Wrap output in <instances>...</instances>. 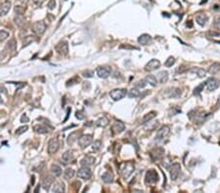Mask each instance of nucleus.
<instances>
[{
  "instance_id": "39448f33",
  "label": "nucleus",
  "mask_w": 220,
  "mask_h": 193,
  "mask_svg": "<svg viewBox=\"0 0 220 193\" xmlns=\"http://www.w3.org/2000/svg\"><path fill=\"white\" fill-rule=\"evenodd\" d=\"M158 180H159V176L155 170H150L147 172V174H146V184H155Z\"/></svg>"
},
{
  "instance_id": "58836bf2",
  "label": "nucleus",
  "mask_w": 220,
  "mask_h": 193,
  "mask_svg": "<svg viewBox=\"0 0 220 193\" xmlns=\"http://www.w3.org/2000/svg\"><path fill=\"white\" fill-rule=\"evenodd\" d=\"M29 129V127L28 126H22V127H20V128H18L17 130H16V132H15V135H17V136H20V135H22L23 133H25L26 130H28Z\"/></svg>"
},
{
  "instance_id": "2f4dec72",
  "label": "nucleus",
  "mask_w": 220,
  "mask_h": 193,
  "mask_svg": "<svg viewBox=\"0 0 220 193\" xmlns=\"http://www.w3.org/2000/svg\"><path fill=\"white\" fill-rule=\"evenodd\" d=\"M146 82H148L149 84H151L152 86L155 87V86H157V84H158V79L155 75H148L146 77Z\"/></svg>"
},
{
  "instance_id": "3c124183",
  "label": "nucleus",
  "mask_w": 220,
  "mask_h": 193,
  "mask_svg": "<svg viewBox=\"0 0 220 193\" xmlns=\"http://www.w3.org/2000/svg\"><path fill=\"white\" fill-rule=\"evenodd\" d=\"M120 48H121V49H137L136 47L129 46V45H121Z\"/></svg>"
},
{
  "instance_id": "f257e3e1",
  "label": "nucleus",
  "mask_w": 220,
  "mask_h": 193,
  "mask_svg": "<svg viewBox=\"0 0 220 193\" xmlns=\"http://www.w3.org/2000/svg\"><path fill=\"white\" fill-rule=\"evenodd\" d=\"M127 95V91L125 89H115L110 92V96L114 100H120Z\"/></svg>"
},
{
  "instance_id": "13d9d810",
  "label": "nucleus",
  "mask_w": 220,
  "mask_h": 193,
  "mask_svg": "<svg viewBox=\"0 0 220 193\" xmlns=\"http://www.w3.org/2000/svg\"><path fill=\"white\" fill-rule=\"evenodd\" d=\"M218 104L220 105V96H219V98H218Z\"/></svg>"
},
{
  "instance_id": "f03ea898",
  "label": "nucleus",
  "mask_w": 220,
  "mask_h": 193,
  "mask_svg": "<svg viewBox=\"0 0 220 193\" xmlns=\"http://www.w3.org/2000/svg\"><path fill=\"white\" fill-rule=\"evenodd\" d=\"M46 29V25L43 21H37L33 25V31L36 35H41Z\"/></svg>"
},
{
  "instance_id": "b1692460",
  "label": "nucleus",
  "mask_w": 220,
  "mask_h": 193,
  "mask_svg": "<svg viewBox=\"0 0 220 193\" xmlns=\"http://www.w3.org/2000/svg\"><path fill=\"white\" fill-rule=\"evenodd\" d=\"M51 172H52L53 176H60L62 175V169L60 166L57 164H53L51 166Z\"/></svg>"
},
{
  "instance_id": "cd10ccee",
  "label": "nucleus",
  "mask_w": 220,
  "mask_h": 193,
  "mask_svg": "<svg viewBox=\"0 0 220 193\" xmlns=\"http://www.w3.org/2000/svg\"><path fill=\"white\" fill-rule=\"evenodd\" d=\"M155 116H157V112H155V111L149 112V113L145 114V116L142 118V123H147L149 121H151L152 119H154Z\"/></svg>"
},
{
  "instance_id": "a211bd4d",
  "label": "nucleus",
  "mask_w": 220,
  "mask_h": 193,
  "mask_svg": "<svg viewBox=\"0 0 220 193\" xmlns=\"http://www.w3.org/2000/svg\"><path fill=\"white\" fill-rule=\"evenodd\" d=\"M73 160V151L71 150H68L65 153H63L62 155V163L64 164H68Z\"/></svg>"
},
{
  "instance_id": "603ef678",
  "label": "nucleus",
  "mask_w": 220,
  "mask_h": 193,
  "mask_svg": "<svg viewBox=\"0 0 220 193\" xmlns=\"http://www.w3.org/2000/svg\"><path fill=\"white\" fill-rule=\"evenodd\" d=\"M209 34L215 37H220V32H217V31H209Z\"/></svg>"
},
{
  "instance_id": "de8ad7c7",
  "label": "nucleus",
  "mask_w": 220,
  "mask_h": 193,
  "mask_svg": "<svg viewBox=\"0 0 220 193\" xmlns=\"http://www.w3.org/2000/svg\"><path fill=\"white\" fill-rule=\"evenodd\" d=\"M82 74H83V76H84V77H88V78H89V77H92V76H93V72H92V71H89V70H87V71H84Z\"/></svg>"
},
{
  "instance_id": "f8f14e48",
  "label": "nucleus",
  "mask_w": 220,
  "mask_h": 193,
  "mask_svg": "<svg viewBox=\"0 0 220 193\" xmlns=\"http://www.w3.org/2000/svg\"><path fill=\"white\" fill-rule=\"evenodd\" d=\"M170 133V128L168 126H163L160 129H159V131L157 132V138L158 139H163L166 138Z\"/></svg>"
},
{
  "instance_id": "ea45409f",
  "label": "nucleus",
  "mask_w": 220,
  "mask_h": 193,
  "mask_svg": "<svg viewBox=\"0 0 220 193\" xmlns=\"http://www.w3.org/2000/svg\"><path fill=\"white\" fill-rule=\"evenodd\" d=\"M180 94H181V90H180V89H178V88H173V89H171L170 96H172V98H176V96H178Z\"/></svg>"
},
{
  "instance_id": "0eeeda50",
  "label": "nucleus",
  "mask_w": 220,
  "mask_h": 193,
  "mask_svg": "<svg viewBox=\"0 0 220 193\" xmlns=\"http://www.w3.org/2000/svg\"><path fill=\"white\" fill-rule=\"evenodd\" d=\"M181 172V166L179 163H175L170 167V179L171 180H176L178 179Z\"/></svg>"
},
{
  "instance_id": "412c9836",
  "label": "nucleus",
  "mask_w": 220,
  "mask_h": 193,
  "mask_svg": "<svg viewBox=\"0 0 220 193\" xmlns=\"http://www.w3.org/2000/svg\"><path fill=\"white\" fill-rule=\"evenodd\" d=\"M94 157H91V156H86L84 157L81 161H80V165L83 166V167H89L91 166L93 163H94Z\"/></svg>"
},
{
  "instance_id": "c03bdc74",
  "label": "nucleus",
  "mask_w": 220,
  "mask_h": 193,
  "mask_svg": "<svg viewBox=\"0 0 220 193\" xmlns=\"http://www.w3.org/2000/svg\"><path fill=\"white\" fill-rule=\"evenodd\" d=\"M55 7H56V1L55 0H50V1L48 2V8L50 10H53L55 9Z\"/></svg>"
},
{
  "instance_id": "2eb2a0df",
  "label": "nucleus",
  "mask_w": 220,
  "mask_h": 193,
  "mask_svg": "<svg viewBox=\"0 0 220 193\" xmlns=\"http://www.w3.org/2000/svg\"><path fill=\"white\" fill-rule=\"evenodd\" d=\"M206 87L209 91H214L219 87V82L214 78L208 79L207 81L206 82Z\"/></svg>"
},
{
  "instance_id": "423d86ee",
  "label": "nucleus",
  "mask_w": 220,
  "mask_h": 193,
  "mask_svg": "<svg viewBox=\"0 0 220 193\" xmlns=\"http://www.w3.org/2000/svg\"><path fill=\"white\" fill-rule=\"evenodd\" d=\"M92 141H93V138L91 135L81 136V137H79V138H78V144L81 148H86L88 146H90Z\"/></svg>"
},
{
  "instance_id": "393cba45",
  "label": "nucleus",
  "mask_w": 220,
  "mask_h": 193,
  "mask_svg": "<svg viewBox=\"0 0 220 193\" xmlns=\"http://www.w3.org/2000/svg\"><path fill=\"white\" fill-rule=\"evenodd\" d=\"M206 21H207V17H206V15H205V14H200L196 17V21L202 26L206 25Z\"/></svg>"
},
{
  "instance_id": "a19ab883",
  "label": "nucleus",
  "mask_w": 220,
  "mask_h": 193,
  "mask_svg": "<svg viewBox=\"0 0 220 193\" xmlns=\"http://www.w3.org/2000/svg\"><path fill=\"white\" fill-rule=\"evenodd\" d=\"M175 63V59L173 57H169L167 60H166L165 62V66H167V67H170V66H172L173 64Z\"/></svg>"
},
{
  "instance_id": "6e6d98bb",
  "label": "nucleus",
  "mask_w": 220,
  "mask_h": 193,
  "mask_svg": "<svg viewBox=\"0 0 220 193\" xmlns=\"http://www.w3.org/2000/svg\"><path fill=\"white\" fill-rule=\"evenodd\" d=\"M19 1H20V2H22L23 4H26V3H28V2L29 1V0H19Z\"/></svg>"
},
{
  "instance_id": "c85d7f7f",
  "label": "nucleus",
  "mask_w": 220,
  "mask_h": 193,
  "mask_svg": "<svg viewBox=\"0 0 220 193\" xmlns=\"http://www.w3.org/2000/svg\"><path fill=\"white\" fill-rule=\"evenodd\" d=\"M220 70V63L219 62H214L212 63L208 68V72L210 74H215Z\"/></svg>"
},
{
  "instance_id": "4d7b16f0",
  "label": "nucleus",
  "mask_w": 220,
  "mask_h": 193,
  "mask_svg": "<svg viewBox=\"0 0 220 193\" xmlns=\"http://www.w3.org/2000/svg\"><path fill=\"white\" fill-rule=\"evenodd\" d=\"M187 26H189V28H192L193 26V24H192V21H189V24L187 23Z\"/></svg>"
},
{
  "instance_id": "79ce46f5",
  "label": "nucleus",
  "mask_w": 220,
  "mask_h": 193,
  "mask_svg": "<svg viewBox=\"0 0 220 193\" xmlns=\"http://www.w3.org/2000/svg\"><path fill=\"white\" fill-rule=\"evenodd\" d=\"M203 87H205V84H201V85H198V87H196L195 88V90H194V95H198L200 94L202 91L203 90Z\"/></svg>"
},
{
  "instance_id": "473e14b6",
  "label": "nucleus",
  "mask_w": 220,
  "mask_h": 193,
  "mask_svg": "<svg viewBox=\"0 0 220 193\" xmlns=\"http://www.w3.org/2000/svg\"><path fill=\"white\" fill-rule=\"evenodd\" d=\"M192 72H195V73H197V75L200 78H202V77H205L206 76V70H203L202 68H198V67H196V68H193L192 70H191Z\"/></svg>"
},
{
  "instance_id": "864d4df0",
  "label": "nucleus",
  "mask_w": 220,
  "mask_h": 193,
  "mask_svg": "<svg viewBox=\"0 0 220 193\" xmlns=\"http://www.w3.org/2000/svg\"><path fill=\"white\" fill-rule=\"evenodd\" d=\"M213 10L217 11V12H220V5L215 4V5H214V6H213Z\"/></svg>"
},
{
  "instance_id": "5701e85b",
  "label": "nucleus",
  "mask_w": 220,
  "mask_h": 193,
  "mask_svg": "<svg viewBox=\"0 0 220 193\" xmlns=\"http://www.w3.org/2000/svg\"><path fill=\"white\" fill-rule=\"evenodd\" d=\"M108 124H109V119L107 117H105V116L99 118V119L96 121V125H97L98 127L105 128V127L108 126Z\"/></svg>"
},
{
  "instance_id": "9b49d317",
  "label": "nucleus",
  "mask_w": 220,
  "mask_h": 193,
  "mask_svg": "<svg viewBox=\"0 0 220 193\" xmlns=\"http://www.w3.org/2000/svg\"><path fill=\"white\" fill-rule=\"evenodd\" d=\"M96 72H97V75L100 77V78H108L110 76V74H111V68L110 67H98L97 69H96Z\"/></svg>"
},
{
  "instance_id": "c9c22d12",
  "label": "nucleus",
  "mask_w": 220,
  "mask_h": 193,
  "mask_svg": "<svg viewBox=\"0 0 220 193\" xmlns=\"http://www.w3.org/2000/svg\"><path fill=\"white\" fill-rule=\"evenodd\" d=\"M34 40H35V38H34L33 36H26V38L23 41V47H26V46L29 45L30 43L33 42Z\"/></svg>"
},
{
  "instance_id": "ddd939ff",
  "label": "nucleus",
  "mask_w": 220,
  "mask_h": 193,
  "mask_svg": "<svg viewBox=\"0 0 220 193\" xmlns=\"http://www.w3.org/2000/svg\"><path fill=\"white\" fill-rule=\"evenodd\" d=\"M124 129H125V125L124 123L121 121H116L112 127V130L115 134H120L121 132H123Z\"/></svg>"
},
{
  "instance_id": "20e7f679",
  "label": "nucleus",
  "mask_w": 220,
  "mask_h": 193,
  "mask_svg": "<svg viewBox=\"0 0 220 193\" xmlns=\"http://www.w3.org/2000/svg\"><path fill=\"white\" fill-rule=\"evenodd\" d=\"M121 174L123 176V178L124 179H127L128 176H129L132 173H133V171H134V166L132 163L130 162H128V163H124L122 166H121Z\"/></svg>"
},
{
  "instance_id": "aec40b11",
  "label": "nucleus",
  "mask_w": 220,
  "mask_h": 193,
  "mask_svg": "<svg viewBox=\"0 0 220 193\" xmlns=\"http://www.w3.org/2000/svg\"><path fill=\"white\" fill-rule=\"evenodd\" d=\"M79 136H80V132H78V131H76V132H73L72 134H69V137H68V141H67L68 143L69 144H73L74 142L77 141Z\"/></svg>"
},
{
  "instance_id": "5fc2aeb1",
  "label": "nucleus",
  "mask_w": 220,
  "mask_h": 193,
  "mask_svg": "<svg viewBox=\"0 0 220 193\" xmlns=\"http://www.w3.org/2000/svg\"><path fill=\"white\" fill-rule=\"evenodd\" d=\"M187 69H188L187 67H186V68H183V66H182L181 68H179V69H178V72L182 73V72H184V71H186V70H187Z\"/></svg>"
},
{
  "instance_id": "6e6552de",
  "label": "nucleus",
  "mask_w": 220,
  "mask_h": 193,
  "mask_svg": "<svg viewBox=\"0 0 220 193\" xmlns=\"http://www.w3.org/2000/svg\"><path fill=\"white\" fill-rule=\"evenodd\" d=\"M55 49H56V51H57V53L59 54V55L66 56V55H68V53H69V45H68V43L66 41H62L56 46Z\"/></svg>"
},
{
  "instance_id": "4be33fe9",
  "label": "nucleus",
  "mask_w": 220,
  "mask_h": 193,
  "mask_svg": "<svg viewBox=\"0 0 220 193\" xmlns=\"http://www.w3.org/2000/svg\"><path fill=\"white\" fill-rule=\"evenodd\" d=\"M52 192H55V193L65 192V184H64L63 182H56L52 189Z\"/></svg>"
},
{
  "instance_id": "7ed1b4c3",
  "label": "nucleus",
  "mask_w": 220,
  "mask_h": 193,
  "mask_svg": "<svg viewBox=\"0 0 220 193\" xmlns=\"http://www.w3.org/2000/svg\"><path fill=\"white\" fill-rule=\"evenodd\" d=\"M59 146H60V143H59V141L57 138H50L49 142H48V153L55 154L58 151Z\"/></svg>"
},
{
  "instance_id": "f704fd0d",
  "label": "nucleus",
  "mask_w": 220,
  "mask_h": 193,
  "mask_svg": "<svg viewBox=\"0 0 220 193\" xmlns=\"http://www.w3.org/2000/svg\"><path fill=\"white\" fill-rule=\"evenodd\" d=\"M15 13H16V15H22V16H24L25 13H26V8L24 6H20V5H17V6L15 7Z\"/></svg>"
},
{
  "instance_id": "8fccbe9b",
  "label": "nucleus",
  "mask_w": 220,
  "mask_h": 193,
  "mask_svg": "<svg viewBox=\"0 0 220 193\" xmlns=\"http://www.w3.org/2000/svg\"><path fill=\"white\" fill-rule=\"evenodd\" d=\"M76 116H77V118H78V119H83L84 118V115H83V113H82V111H77V114H76Z\"/></svg>"
},
{
  "instance_id": "37998d69",
  "label": "nucleus",
  "mask_w": 220,
  "mask_h": 193,
  "mask_svg": "<svg viewBox=\"0 0 220 193\" xmlns=\"http://www.w3.org/2000/svg\"><path fill=\"white\" fill-rule=\"evenodd\" d=\"M146 80H141V81H138L136 84H135V87L138 88V89H142L144 88L145 86H146Z\"/></svg>"
},
{
  "instance_id": "a18cd8bd",
  "label": "nucleus",
  "mask_w": 220,
  "mask_h": 193,
  "mask_svg": "<svg viewBox=\"0 0 220 193\" xmlns=\"http://www.w3.org/2000/svg\"><path fill=\"white\" fill-rule=\"evenodd\" d=\"M100 147H101V142L100 141H96L94 143H93V146H92V148H93V150H98V149H100Z\"/></svg>"
},
{
  "instance_id": "09e8293b",
  "label": "nucleus",
  "mask_w": 220,
  "mask_h": 193,
  "mask_svg": "<svg viewBox=\"0 0 220 193\" xmlns=\"http://www.w3.org/2000/svg\"><path fill=\"white\" fill-rule=\"evenodd\" d=\"M33 3L35 5H37V6H40V5L43 4L46 1V0H33Z\"/></svg>"
},
{
  "instance_id": "a878e982",
  "label": "nucleus",
  "mask_w": 220,
  "mask_h": 193,
  "mask_svg": "<svg viewBox=\"0 0 220 193\" xmlns=\"http://www.w3.org/2000/svg\"><path fill=\"white\" fill-rule=\"evenodd\" d=\"M15 24L17 25L18 26H20V28H22V26L25 25L26 24V19L24 16L22 15H17L15 17Z\"/></svg>"
},
{
  "instance_id": "6ab92c4d",
  "label": "nucleus",
  "mask_w": 220,
  "mask_h": 193,
  "mask_svg": "<svg viewBox=\"0 0 220 193\" xmlns=\"http://www.w3.org/2000/svg\"><path fill=\"white\" fill-rule=\"evenodd\" d=\"M102 180H103L106 184H111V182L114 181V174H112L111 171H107L106 173L102 176Z\"/></svg>"
},
{
  "instance_id": "bb28decb",
  "label": "nucleus",
  "mask_w": 220,
  "mask_h": 193,
  "mask_svg": "<svg viewBox=\"0 0 220 193\" xmlns=\"http://www.w3.org/2000/svg\"><path fill=\"white\" fill-rule=\"evenodd\" d=\"M158 79L160 83H165L168 80V72L167 71H160L158 74Z\"/></svg>"
},
{
  "instance_id": "dca6fc26",
  "label": "nucleus",
  "mask_w": 220,
  "mask_h": 193,
  "mask_svg": "<svg viewBox=\"0 0 220 193\" xmlns=\"http://www.w3.org/2000/svg\"><path fill=\"white\" fill-rule=\"evenodd\" d=\"M53 182H54V179H53V176H47L46 178L43 180V181H42V187H43V189L48 191L50 189L51 185L53 184Z\"/></svg>"
},
{
  "instance_id": "f3484780",
  "label": "nucleus",
  "mask_w": 220,
  "mask_h": 193,
  "mask_svg": "<svg viewBox=\"0 0 220 193\" xmlns=\"http://www.w3.org/2000/svg\"><path fill=\"white\" fill-rule=\"evenodd\" d=\"M152 41V37L149 34H142L138 37V42L139 44L141 45H148L149 43H151Z\"/></svg>"
},
{
  "instance_id": "c756f323",
  "label": "nucleus",
  "mask_w": 220,
  "mask_h": 193,
  "mask_svg": "<svg viewBox=\"0 0 220 193\" xmlns=\"http://www.w3.org/2000/svg\"><path fill=\"white\" fill-rule=\"evenodd\" d=\"M74 174H76V172H74L73 169L72 168H68L66 171H65V174H64V178L66 180H71L72 178L74 176Z\"/></svg>"
},
{
  "instance_id": "4468645a",
  "label": "nucleus",
  "mask_w": 220,
  "mask_h": 193,
  "mask_svg": "<svg viewBox=\"0 0 220 193\" xmlns=\"http://www.w3.org/2000/svg\"><path fill=\"white\" fill-rule=\"evenodd\" d=\"M10 9H11V2L10 1H5L2 4H0V17L7 15Z\"/></svg>"
},
{
  "instance_id": "1a4fd4ad",
  "label": "nucleus",
  "mask_w": 220,
  "mask_h": 193,
  "mask_svg": "<svg viewBox=\"0 0 220 193\" xmlns=\"http://www.w3.org/2000/svg\"><path fill=\"white\" fill-rule=\"evenodd\" d=\"M77 176H79L80 179L89 180L91 178V176H92V172H91V170L88 167H83V166H82V168H80L78 170Z\"/></svg>"
},
{
  "instance_id": "4c0bfd02",
  "label": "nucleus",
  "mask_w": 220,
  "mask_h": 193,
  "mask_svg": "<svg viewBox=\"0 0 220 193\" xmlns=\"http://www.w3.org/2000/svg\"><path fill=\"white\" fill-rule=\"evenodd\" d=\"M16 44H17V41H16V39L13 38V39H11V40L8 42L7 48H8L9 50H15V49H16V46H17Z\"/></svg>"
},
{
  "instance_id": "49530a36",
  "label": "nucleus",
  "mask_w": 220,
  "mask_h": 193,
  "mask_svg": "<svg viewBox=\"0 0 220 193\" xmlns=\"http://www.w3.org/2000/svg\"><path fill=\"white\" fill-rule=\"evenodd\" d=\"M214 25H215V28L220 29V17L215 18V20H214Z\"/></svg>"
},
{
  "instance_id": "e433bc0d",
  "label": "nucleus",
  "mask_w": 220,
  "mask_h": 193,
  "mask_svg": "<svg viewBox=\"0 0 220 193\" xmlns=\"http://www.w3.org/2000/svg\"><path fill=\"white\" fill-rule=\"evenodd\" d=\"M9 37V32L6 30H0V42L5 41Z\"/></svg>"
},
{
  "instance_id": "9d476101",
  "label": "nucleus",
  "mask_w": 220,
  "mask_h": 193,
  "mask_svg": "<svg viewBox=\"0 0 220 193\" xmlns=\"http://www.w3.org/2000/svg\"><path fill=\"white\" fill-rule=\"evenodd\" d=\"M159 66H160V62L159 60L153 59V60H151L146 64V66H145V70L146 71H153V70H155V69H158Z\"/></svg>"
},
{
  "instance_id": "7c9ffc66",
  "label": "nucleus",
  "mask_w": 220,
  "mask_h": 193,
  "mask_svg": "<svg viewBox=\"0 0 220 193\" xmlns=\"http://www.w3.org/2000/svg\"><path fill=\"white\" fill-rule=\"evenodd\" d=\"M33 130L37 134H46L48 132V129L43 125H36L33 127Z\"/></svg>"
},
{
  "instance_id": "72a5a7b5",
  "label": "nucleus",
  "mask_w": 220,
  "mask_h": 193,
  "mask_svg": "<svg viewBox=\"0 0 220 193\" xmlns=\"http://www.w3.org/2000/svg\"><path fill=\"white\" fill-rule=\"evenodd\" d=\"M128 96L131 99H135V98H138L139 96H140V91H138L137 89H131L129 92H128Z\"/></svg>"
}]
</instances>
